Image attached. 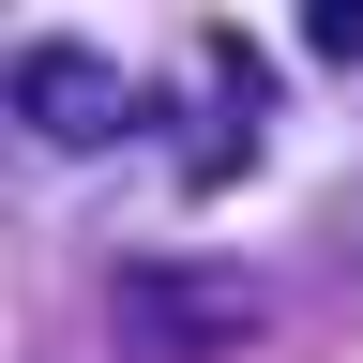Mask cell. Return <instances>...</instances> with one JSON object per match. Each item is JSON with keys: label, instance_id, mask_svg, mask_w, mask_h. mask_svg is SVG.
<instances>
[{"label": "cell", "instance_id": "cell-1", "mask_svg": "<svg viewBox=\"0 0 363 363\" xmlns=\"http://www.w3.org/2000/svg\"><path fill=\"white\" fill-rule=\"evenodd\" d=\"M0 106H16L45 152H106V136L136 121V91H121V61H106V45H30Z\"/></svg>", "mask_w": 363, "mask_h": 363}, {"label": "cell", "instance_id": "cell-2", "mask_svg": "<svg viewBox=\"0 0 363 363\" xmlns=\"http://www.w3.org/2000/svg\"><path fill=\"white\" fill-rule=\"evenodd\" d=\"M121 318H136V348H242V333H257V288H242L227 257H197V272L136 257V272H121Z\"/></svg>", "mask_w": 363, "mask_h": 363}, {"label": "cell", "instance_id": "cell-3", "mask_svg": "<svg viewBox=\"0 0 363 363\" xmlns=\"http://www.w3.org/2000/svg\"><path fill=\"white\" fill-rule=\"evenodd\" d=\"M303 45L318 61H363V0H303Z\"/></svg>", "mask_w": 363, "mask_h": 363}]
</instances>
